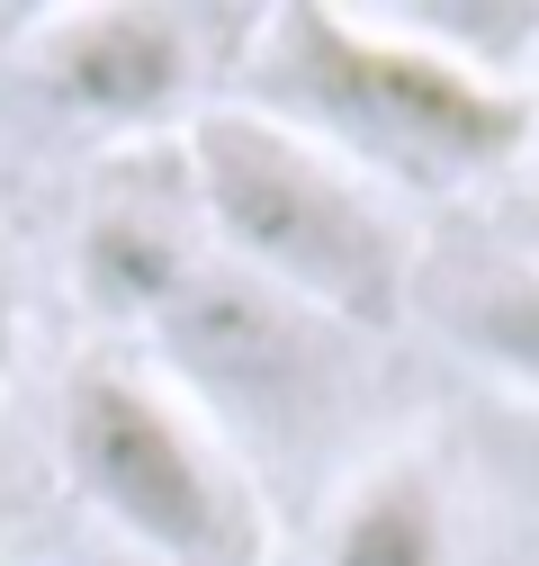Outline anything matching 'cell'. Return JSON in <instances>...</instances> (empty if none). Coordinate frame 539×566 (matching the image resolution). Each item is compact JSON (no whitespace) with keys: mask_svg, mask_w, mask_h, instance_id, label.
I'll list each match as a JSON object with an SVG mask.
<instances>
[{"mask_svg":"<svg viewBox=\"0 0 539 566\" xmlns=\"http://www.w3.org/2000/svg\"><path fill=\"white\" fill-rule=\"evenodd\" d=\"M243 108L306 135L369 189H477L530 154V91L450 54L404 10H261L243 45Z\"/></svg>","mask_w":539,"mask_h":566,"instance_id":"1","label":"cell"},{"mask_svg":"<svg viewBox=\"0 0 539 566\" xmlns=\"http://www.w3.org/2000/svg\"><path fill=\"white\" fill-rule=\"evenodd\" d=\"M180 189L216 261L332 315L342 333L378 342L414 306V243L387 198L261 108H198L180 126Z\"/></svg>","mask_w":539,"mask_h":566,"instance_id":"2","label":"cell"},{"mask_svg":"<svg viewBox=\"0 0 539 566\" xmlns=\"http://www.w3.org/2000/svg\"><path fill=\"white\" fill-rule=\"evenodd\" d=\"M154 378L208 422V441L261 485H288L332 459L369 413V342L332 315L261 289L234 261L198 252L189 279L154 306Z\"/></svg>","mask_w":539,"mask_h":566,"instance_id":"3","label":"cell"},{"mask_svg":"<svg viewBox=\"0 0 539 566\" xmlns=\"http://www.w3.org/2000/svg\"><path fill=\"white\" fill-rule=\"evenodd\" d=\"M63 476L135 566H252V476L154 369L82 360L63 378Z\"/></svg>","mask_w":539,"mask_h":566,"instance_id":"4","label":"cell"},{"mask_svg":"<svg viewBox=\"0 0 539 566\" xmlns=\"http://www.w3.org/2000/svg\"><path fill=\"white\" fill-rule=\"evenodd\" d=\"M28 82L99 135H154L198 117L208 82V19L162 10V0H99V10H54L28 36Z\"/></svg>","mask_w":539,"mask_h":566,"instance_id":"5","label":"cell"},{"mask_svg":"<svg viewBox=\"0 0 539 566\" xmlns=\"http://www.w3.org/2000/svg\"><path fill=\"white\" fill-rule=\"evenodd\" d=\"M198 252H208V234H198V217H189V189H171V198L117 189V198L91 207V226H82V297L99 315L145 333L154 306L189 279Z\"/></svg>","mask_w":539,"mask_h":566,"instance_id":"6","label":"cell"},{"mask_svg":"<svg viewBox=\"0 0 539 566\" xmlns=\"http://www.w3.org/2000/svg\"><path fill=\"white\" fill-rule=\"evenodd\" d=\"M324 566H458L441 476L423 459L360 468L324 513Z\"/></svg>","mask_w":539,"mask_h":566,"instance_id":"7","label":"cell"},{"mask_svg":"<svg viewBox=\"0 0 539 566\" xmlns=\"http://www.w3.org/2000/svg\"><path fill=\"white\" fill-rule=\"evenodd\" d=\"M441 333L458 360H477L495 387H512L539 413V261L495 252L441 289Z\"/></svg>","mask_w":539,"mask_h":566,"instance_id":"8","label":"cell"},{"mask_svg":"<svg viewBox=\"0 0 539 566\" xmlns=\"http://www.w3.org/2000/svg\"><path fill=\"white\" fill-rule=\"evenodd\" d=\"M504 485H512V504H521V522H530V539H539V413H530V405L512 413V441H504Z\"/></svg>","mask_w":539,"mask_h":566,"instance_id":"9","label":"cell"},{"mask_svg":"<svg viewBox=\"0 0 539 566\" xmlns=\"http://www.w3.org/2000/svg\"><path fill=\"white\" fill-rule=\"evenodd\" d=\"M19 360V297H10V270H0V378Z\"/></svg>","mask_w":539,"mask_h":566,"instance_id":"10","label":"cell"},{"mask_svg":"<svg viewBox=\"0 0 539 566\" xmlns=\"http://www.w3.org/2000/svg\"><path fill=\"white\" fill-rule=\"evenodd\" d=\"M512 252H521V261H539V189L521 198V217H512Z\"/></svg>","mask_w":539,"mask_h":566,"instance_id":"11","label":"cell"},{"mask_svg":"<svg viewBox=\"0 0 539 566\" xmlns=\"http://www.w3.org/2000/svg\"><path fill=\"white\" fill-rule=\"evenodd\" d=\"M521 91H530V154H539V63H530V82H521Z\"/></svg>","mask_w":539,"mask_h":566,"instance_id":"12","label":"cell"},{"mask_svg":"<svg viewBox=\"0 0 539 566\" xmlns=\"http://www.w3.org/2000/svg\"><path fill=\"white\" fill-rule=\"evenodd\" d=\"M108 566H135V557H108Z\"/></svg>","mask_w":539,"mask_h":566,"instance_id":"13","label":"cell"}]
</instances>
